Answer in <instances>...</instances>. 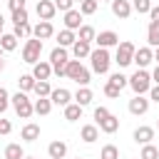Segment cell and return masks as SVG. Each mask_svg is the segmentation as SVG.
Here are the masks:
<instances>
[{
    "instance_id": "1",
    "label": "cell",
    "mask_w": 159,
    "mask_h": 159,
    "mask_svg": "<svg viewBox=\"0 0 159 159\" xmlns=\"http://www.w3.org/2000/svg\"><path fill=\"white\" fill-rule=\"evenodd\" d=\"M65 77L72 80V82H77L80 87H87L92 75H89V70H87L80 60H67V65H65Z\"/></svg>"
},
{
    "instance_id": "2",
    "label": "cell",
    "mask_w": 159,
    "mask_h": 159,
    "mask_svg": "<svg viewBox=\"0 0 159 159\" xmlns=\"http://www.w3.org/2000/svg\"><path fill=\"white\" fill-rule=\"evenodd\" d=\"M89 65H92V72L97 75H107L109 72V65H112V57H109V50L107 47H97L89 52Z\"/></svg>"
},
{
    "instance_id": "3",
    "label": "cell",
    "mask_w": 159,
    "mask_h": 159,
    "mask_svg": "<svg viewBox=\"0 0 159 159\" xmlns=\"http://www.w3.org/2000/svg\"><path fill=\"white\" fill-rule=\"evenodd\" d=\"M127 87H132L134 94H144V92H149V87H152V75H149L144 67H137V72L129 77Z\"/></svg>"
},
{
    "instance_id": "4",
    "label": "cell",
    "mask_w": 159,
    "mask_h": 159,
    "mask_svg": "<svg viewBox=\"0 0 159 159\" xmlns=\"http://www.w3.org/2000/svg\"><path fill=\"white\" fill-rule=\"evenodd\" d=\"M10 104L15 107V114H17L20 119H30V117L35 114V107H32V102L27 99V92L12 94V97H10Z\"/></svg>"
},
{
    "instance_id": "5",
    "label": "cell",
    "mask_w": 159,
    "mask_h": 159,
    "mask_svg": "<svg viewBox=\"0 0 159 159\" xmlns=\"http://www.w3.org/2000/svg\"><path fill=\"white\" fill-rule=\"evenodd\" d=\"M40 55H42V40H37V37H27L25 45H22V62L35 65V62L40 60Z\"/></svg>"
},
{
    "instance_id": "6",
    "label": "cell",
    "mask_w": 159,
    "mask_h": 159,
    "mask_svg": "<svg viewBox=\"0 0 159 159\" xmlns=\"http://www.w3.org/2000/svg\"><path fill=\"white\" fill-rule=\"evenodd\" d=\"M134 42H129V40H122L119 45H117V52H114V62L119 65V67H127V65H132V60H134Z\"/></svg>"
},
{
    "instance_id": "7",
    "label": "cell",
    "mask_w": 159,
    "mask_h": 159,
    "mask_svg": "<svg viewBox=\"0 0 159 159\" xmlns=\"http://www.w3.org/2000/svg\"><path fill=\"white\" fill-rule=\"evenodd\" d=\"M94 42H97V47H117L119 45V35L114 32V30H102L99 35H94Z\"/></svg>"
},
{
    "instance_id": "8",
    "label": "cell",
    "mask_w": 159,
    "mask_h": 159,
    "mask_svg": "<svg viewBox=\"0 0 159 159\" xmlns=\"http://www.w3.org/2000/svg\"><path fill=\"white\" fill-rule=\"evenodd\" d=\"M129 112H132L134 117L147 114V112H149V99H147L144 94H134V97L129 99Z\"/></svg>"
},
{
    "instance_id": "9",
    "label": "cell",
    "mask_w": 159,
    "mask_h": 159,
    "mask_svg": "<svg viewBox=\"0 0 159 159\" xmlns=\"http://www.w3.org/2000/svg\"><path fill=\"white\" fill-rule=\"evenodd\" d=\"M52 35H55V27H52L50 20H40V22L32 27V37H37V40H50Z\"/></svg>"
},
{
    "instance_id": "10",
    "label": "cell",
    "mask_w": 159,
    "mask_h": 159,
    "mask_svg": "<svg viewBox=\"0 0 159 159\" xmlns=\"http://www.w3.org/2000/svg\"><path fill=\"white\" fill-rule=\"evenodd\" d=\"M132 12H134V10H132V2H129V0H112V15H114V17L127 20Z\"/></svg>"
},
{
    "instance_id": "11",
    "label": "cell",
    "mask_w": 159,
    "mask_h": 159,
    "mask_svg": "<svg viewBox=\"0 0 159 159\" xmlns=\"http://www.w3.org/2000/svg\"><path fill=\"white\" fill-rule=\"evenodd\" d=\"M132 62H137V67L152 65V62H154V50H152V47H139V50H134V60H132Z\"/></svg>"
},
{
    "instance_id": "12",
    "label": "cell",
    "mask_w": 159,
    "mask_h": 159,
    "mask_svg": "<svg viewBox=\"0 0 159 159\" xmlns=\"http://www.w3.org/2000/svg\"><path fill=\"white\" fill-rule=\"evenodd\" d=\"M50 102H52V104H60V107H67V104L72 102V92L65 89V87H57V89L50 92Z\"/></svg>"
},
{
    "instance_id": "13",
    "label": "cell",
    "mask_w": 159,
    "mask_h": 159,
    "mask_svg": "<svg viewBox=\"0 0 159 159\" xmlns=\"http://www.w3.org/2000/svg\"><path fill=\"white\" fill-rule=\"evenodd\" d=\"M37 15H40V20H52L55 17V12H57V7H55V2L52 0H37Z\"/></svg>"
},
{
    "instance_id": "14",
    "label": "cell",
    "mask_w": 159,
    "mask_h": 159,
    "mask_svg": "<svg viewBox=\"0 0 159 159\" xmlns=\"http://www.w3.org/2000/svg\"><path fill=\"white\" fill-rule=\"evenodd\" d=\"M32 77H35V80H50V77H52V65L45 62V60H37V62L32 65Z\"/></svg>"
},
{
    "instance_id": "15",
    "label": "cell",
    "mask_w": 159,
    "mask_h": 159,
    "mask_svg": "<svg viewBox=\"0 0 159 159\" xmlns=\"http://www.w3.org/2000/svg\"><path fill=\"white\" fill-rule=\"evenodd\" d=\"M80 139H82L84 144L97 142V139H99V127H97V124H84V127L80 129Z\"/></svg>"
},
{
    "instance_id": "16",
    "label": "cell",
    "mask_w": 159,
    "mask_h": 159,
    "mask_svg": "<svg viewBox=\"0 0 159 159\" xmlns=\"http://www.w3.org/2000/svg\"><path fill=\"white\" fill-rule=\"evenodd\" d=\"M132 137H134V142H137V144H149V142L154 139V127H144V124H142V127H137V129H134V134H132Z\"/></svg>"
},
{
    "instance_id": "17",
    "label": "cell",
    "mask_w": 159,
    "mask_h": 159,
    "mask_svg": "<svg viewBox=\"0 0 159 159\" xmlns=\"http://www.w3.org/2000/svg\"><path fill=\"white\" fill-rule=\"evenodd\" d=\"M47 154H50V159H65L67 157V144L62 139H55V142H50Z\"/></svg>"
},
{
    "instance_id": "18",
    "label": "cell",
    "mask_w": 159,
    "mask_h": 159,
    "mask_svg": "<svg viewBox=\"0 0 159 159\" xmlns=\"http://www.w3.org/2000/svg\"><path fill=\"white\" fill-rule=\"evenodd\" d=\"M80 25H82V12L80 10H67L65 12V27L67 30H80Z\"/></svg>"
},
{
    "instance_id": "19",
    "label": "cell",
    "mask_w": 159,
    "mask_h": 159,
    "mask_svg": "<svg viewBox=\"0 0 159 159\" xmlns=\"http://www.w3.org/2000/svg\"><path fill=\"white\" fill-rule=\"evenodd\" d=\"M89 52H92V42H84V40H75V42H72V55H75V60L89 57Z\"/></svg>"
},
{
    "instance_id": "20",
    "label": "cell",
    "mask_w": 159,
    "mask_h": 159,
    "mask_svg": "<svg viewBox=\"0 0 159 159\" xmlns=\"http://www.w3.org/2000/svg\"><path fill=\"white\" fill-rule=\"evenodd\" d=\"M97 127H99V132H104V134H114V132L119 129V119H117V117L109 112V114H107V117H104V119H102Z\"/></svg>"
},
{
    "instance_id": "21",
    "label": "cell",
    "mask_w": 159,
    "mask_h": 159,
    "mask_svg": "<svg viewBox=\"0 0 159 159\" xmlns=\"http://www.w3.org/2000/svg\"><path fill=\"white\" fill-rule=\"evenodd\" d=\"M20 139H25V142H37V139H40V124L27 122V124L22 127V132H20Z\"/></svg>"
},
{
    "instance_id": "22",
    "label": "cell",
    "mask_w": 159,
    "mask_h": 159,
    "mask_svg": "<svg viewBox=\"0 0 159 159\" xmlns=\"http://www.w3.org/2000/svg\"><path fill=\"white\" fill-rule=\"evenodd\" d=\"M67 60H70V55H67V47H55L52 52H50V65H67Z\"/></svg>"
},
{
    "instance_id": "23",
    "label": "cell",
    "mask_w": 159,
    "mask_h": 159,
    "mask_svg": "<svg viewBox=\"0 0 159 159\" xmlns=\"http://www.w3.org/2000/svg\"><path fill=\"white\" fill-rule=\"evenodd\" d=\"M75 40H77L75 30H67V27H65V30H60V32H57V45H60V47H72V42H75Z\"/></svg>"
},
{
    "instance_id": "24",
    "label": "cell",
    "mask_w": 159,
    "mask_h": 159,
    "mask_svg": "<svg viewBox=\"0 0 159 159\" xmlns=\"http://www.w3.org/2000/svg\"><path fill=\"white\" fill-rule=\"evenodd\" d=\"M32 107H35V114H40V117H47V114L52 112V102H50V97H37V102H35Z\"/></svg>"
},
{
    "instance_id": "25",
    "label": "cell",
    "mask_w": 159,
    "mask_h": 159,
    "mask_svg": "<svg viewBox=\"0 0 159 159\" xmlns=\"http://www.w3.org/2000/svg\"><path fill=\"white\" fill-rule=\"evenodd\" d=\"M72 97H75V102H77L80 107H87V104L92 102V89H89V87H80Z\"/></svg>"
},
{
    "instance_id": "26",
    "label": "cell",
    "mask_w": 159,
    "mask_h": 159,
    "mask_svg": "<svg viewBox=\"0 0 159 159\" xmlns=\"http://www.w3.org/2000/svg\"><path fill=\"white\" fill-rule=\"evenodd\" d=\"M80 117H82V107H80L77 102H70V104L65 107V119H67V122H77Z\"/></svg>"
},
{
    "instance_id": "27",
    "label": "cell",
    "mask_w": 159,
    "mask_h": 159,
    "mask_svg": "<svg viewBox=\"0 0 159 159\" xmlns=\"http://www.w3.org/2000/svg\"><path fill=\"white\" fill-rule=\"evenodd\" d=\"M0 47H2L5 52H12V50L17 47V37H15L12 32H2V35H0Z\"/></svg>"
},
{
    "instance_id": "28",
    "label": "cell",
    "mask_w": 159,
    "mask_h": 159,
    "mask_svg": "<svg viewBox=\"0 0 159 159\" xmlns=\"http://www.w3.org/2000/svg\"><path fill=\"white\" fill-rule=\"evenodd\" d=\"M147 42H149V47H159V22H149V27H147Z\"/></svg>"
},
{
    "instance_id": "29",
    "label": "cell",
    "mask_w": 159,
    "mask_h": 159,
    "mask_svg": "<svg viewBox=\"0 0 159 159\" xmlns=\"http://www.w3.org/2000/svg\"><path fill=\"white\" fill-rule=\"evenodd\" d=\"M12 35H15L17 40H27V37H32V25H30V22H20V25H15Z\"/></svg>"
},
{
    "instance_id": "30",
    "label": "cell",
    "mask_w": 159,
    "mask_h": 159,
    "mask_svg": "<svg viewBox=\"0 0 159 159\" xmlns=\"http://www.w3.org/2000/svg\"><path fill=\"white\" fill-rule=\"evenodd\" d=\"M35 77H32V72L30 75H20L17 77V87H20V92H32V87H35Z\"/></svg>"
},
{
    "instance_id": "31",
    "label": "cell",
    "mask_w": 159,
    "mask_h": 159,
    "mask_svg": "<svg viewBox=\"0 0 159 159\" xmlns=\"http://www.w3.org/2000/svg\"><path fill=\"white\" fill-rule=\"evenodd\" d=\"M94 27L92 25H80V30H77V40H84V42H94Z\"/></svg>"
},
{
    "instance_id": "32",
    "label": "cell",
    "mask_w": 159,
    "mask_h": 159,
    "mask_svg": "<svg viewBox=\"0 0 159 159\" xmlns=\"http://www.w3.org/2000/svg\"><path fill=\"white\" fill-rule=\"evenodd\" d=\"M22 157H25V152H22V147L17 142H12V144L5 147V159H22Z\"/></svg>"
},
{
    "instance_id": "33",
    "label": "cell",
    "mask_w": 159,
    "mask_h": 159,
    "mask_svg": "<svg viewBox=\"0 0 159 159\" xmlns=\"http://www.w3.org/2000/svg\"><path fill=\"white\" fill-rule=\"evenodd\" d=\"M32 92H35L37 97H50L52 87H50V82H47V80H37V82H35V87H32Z\"/></svg>"
},
{
    "instance_id": "34",
    "label": "cell",
    "mask_w": 159,
    "mask_h": 159,
    "mask_svg": "<svg viewBox=\"0 0 159 159\" xmlns=\"http://www.w3.org/2000/svg\"><path fill=\"white\" fill-rule=\"evenodd\" d=\"M139 159H159V149L149 142V144H142V152H139Z\"/></svg>"
},
{
    "instance_id": "35",
    "label": "cell",
    "mask_w": 159,
    "mask_h": 159,
    "mask_svg": "<svg viewBox=\"0 0 159 159\" xmlns=\"http://www.w3.org/2000/svg\"><path fill=\"white\" fill-rule=\"evenodd\" d=\"M97 7H99V0H82L80 2V12L82 15H94Z\"/></svg>"
},
{
    "instance_id": "36",
    "label": "cell",
    "mask_w": 159,
    "mask_h": 159,
    "mask_svg": "<svg viewBox=\"0 0 159 159\" xmlns=\"http://www.w3.org/2000/svg\"><path fill=\"white\" fill-rule=\"evenodd\" d=\"M99 159H119V149L114 144H104L99 152Z\"/></svg>"
},
{
    "instance_id": "37",
    "label": "cell",
    "mask_w": 159,
    "mask_h": 159,
    "mask_svg": "<svg viewBox=\"0 0 159 159\" xmlns=\"http://www.w3.org/2000/svg\"><path fill=\"white\" fill-rule=\"evenodd\" d=\"M132 10L139 12V15H144V12L152 10V0H134V2H132Z\"/></svg>"
},
{
    "instance_id": "38",
    "label": "cell",
    "mask_w": 159,
    "mask_h": 159,
    "mask_svg": "<svg viewBox=\"0 0 159 159\" xmlns=\"http://www.w3.org/2000/svg\"><path fill=\"white\" fill-rule=\"evenodd\" d=\"M104 94H107L109 99H117V97L122 94V89H119L114 82H109V80H107V84H104Z\"/></svg>"
},
{
    "instance_id": "39",
    "label": "cell",
    "mask_w": 159,
    "mask_h": 159,
    "mask_svg": "<svg viewBox=\"0 0 159 159\" xmlns=\"http://www.w3.org/2000/svg\"><path fill=\"white\" fill-rule=\"evenodd\" d=\"M109 82H114L119 89H124V87H127V82H129V77H124L122 72H114V75H109Z\"/></svg>"
},
{
    "instance_id": "40",
    "label": "cell",
    "mask_w": 159,
    "mask_h": 159,
    "mask_svg": "<svg viewBox=\"0 0 159 159\" xmlns=\"http://www.w3.org/2000/svg\"><path fill=\"white\" fill-rule=\"evenodd\" d=\"M10 107V92L5 89V87H0V117H2V112Z\"/></svg>"
},
{
    "instance_id": "41",
    "label": "cell",
    "mask_w": 159,
    "mask_h": 159,
    "mask_svg": "<svg viewBox=\"0 0 159 159\" xmlns=\"http://www.w3.org/2000/svg\"><path fill=\"white\" fill-rule=\"evenodd\" d=\"M12 22H15V25L27 22V7H22V10H12Z\"/></svg>"
},
{
    "instance_id": "42",
    "label": "cell",
    "mask_w": 159,
    "mask_h": 159,
    "mask_svg": "<svg viewBox=\"0 0 159 159\" xmlns=\"http://www.w3.org/2000/svg\"><path fill=\"white\" fill-rule=\"evenodd\" d=\"M55 2V7L60 10V12H67V10H72V2L75 0H52Z\"/></svg>"
},
{
    "instance_id": "43",
    "label": "cell",
    "mask_w": 159,
    "mask_h": 159,
    "mask_svg": "<svg viewBox=\"0 0 159 159\" xmlns=\"http://www.w3.org/2000/svg\"><path fill=\"white\" fill-rule=\"evenodd\" d=\"M10 132H12V124H10V119L0 117V134H2V137H7Z\"/></svg>"
},
{
    "instance_id": "44",
    "label": "cell",
    "mask_w": 159,
    "mask_h": 159,
    "mask_svg": "<svg viewBox=\"0 0 159 159\" xmlns=\"http://www.w3.org/2000/svg\"><path fill=\"white\" fill-rule=\"evenodd\" d=\"M107 114H109V109H107V107H97V109H94V122L99 124V122H102Z\"/></svg>"
},
{
    "instance_id": "45",
    "label": "cell",
    "mask_w": 159,
    "mask_h": 159,
    "mask_svg": "<svg viewBox=\"0 0 159 159\" xmlns=\"http://www.w3.org/2000/svg\"><path fill=\"white\" fill-rule=\"evenodd\" d=\"M149 102H157L159 104V84H152L149 87Z\"/></svg>"
},
{
    "instance_id": "46",
    "label": "cell",
    "mask_w": 159,
    "mask_h": 159,
    "mask_svg": "<svg viewBox=\"0 0 159 159\" xmlns=\"http://www.w3.org/2000/svg\"><path fill=\"white\" fill-rule=\"evenodd\" d=\"M7 7H10V12L12 10H22L25 7V0H7Z\"/></svg>"
},
{
    "instance_id": "47",
    "label": "cell",
    "mask_w": 159,
    "mask_h": 159,
    "mask_svg": "<svg viewBox=\"0 0 159 159\" xmlns=\"http://www.w3.org/2000/svg\"><path fill=\"white\" fill-rule=\"evenodd\" d=\"M147 15L152 17V22H159V5H152V10H149Z\"/></svg>"
},
{
    "instance_id": "48",
    "label": "cell",
    "mask_w": 159,
    "mask_h": 159,
    "mask_svg": "<svg viewBox=\"0 0 159 159\" xmlns=\"http://www.w3.org/2000/svg\"><path fill=\"white\" fill-rule=\"evenodd\" d=\"M149 75H152V82H154V84H159V65H157V67H154Z\"/></svg>"
},
{
    "instance_id": "49",
    "label": "cell",
    "mask_w": 159,
    "mask_h": 159,
    "mask_svg": "<svg viewBox=\"0 0 159 159\" xmlns=\"http://www.w3.org/2000/svg\"><path fill=\"white\" fill-rule=\"evenodd\" d=\"M154 62L159 65V47H154Z\"/></svg>"
},
{
    "instance_id": "50",
    "label": "cell",
    "mask_w": 159,
    "mask_h": 159,
    "mask_svg": "<svg viewBox=\"0 0 159 159\" xmlns=\"http://www.w3.org/2000/svg\"><path fill=\"white\" fill-rule=\"evenodd\" d=\"M2 70H5V62H2V57H0V72H2Z\"/></svg>"
},
{
    "instance_id": "51",
    "label": "cell",
    "mask_w": 159,
    "mask_h": 159,
    "mask_svg": "<svg viewBox=\"0 0 159 159\" xmlns=\"http://www.w3.org/2000/svg\"><path fill=\"white\" fill-rule=\"evenodd\" d=\"M0 22H2V25H5V17H2V12H0Z\"/></svg>"
},
{
    "instance_id": "52",
    "label": "cell",
    "mask_w": 159,
    "mask_h": 159,
    "mask_svg": "<svg viewBox=\"0 0 159 159\" xmlns=\"http://www.w3.org/2000/svg\"><path fill=\"white\" fill-rule=\"evenodd\" d=\"M2 52H5V50H2V47H0V57H2Z\"/></svg>"
},
{
    "instance_id": "53",
    "label": "cell",
    "mask_w": 159,
    "mask_h": 159,
    "mask_svg": "<svg viewBox=\"0 0 159 159\" xmlns=\"http://www.w3.org/2000/svg\"><path fill=\"white\" fill-rule=\"evenodd\" d=\"M0 35H2V22H0Z\"/></svg>"
},
{
    "instance_id": "54",
    "label": "cell",
    "mask_w": 159,
    "mask_h": 159,
    "mask_svg": "<svg viewBox=\"0 0 159 159\" xmlns=\"http://www.w3.org/2000/svg\"><path fill=\"white\" fill-rule=\"evenodd\" d=\"M22 159H35V157H22Z\"/></svg>"
},
{
    "instance_id": "55",
    "label": "cell",
    "mask_w": 159,
    "mask_h": 159,
    "mask_svg": "<svg viewBox=\"0 0 159 159\" xmlns=\"http://www.w3.org/2000/svg\"><path fill=\"white\" fill-rule=\"evenodd\" d=\"M75 2H82V0H75Z\"/></svg>"
},
{
    "instance_id": "56",
    "label": "cell",
    "mask_w": 159,
    "mask_h": 159,
    "mask_svg": "<svg viewBox=\"0 0 159 159\" xmlns=\"http://www.w3.org/2000/svg\"><path fill=\"white\" fill-rule=\"evenodd\" d=\"M157 127H159V119H157Z\"/></svg>"
},
{
    "instance_id": "57",
    "label": "cell",
    "mask_w": 159,
    "mask_h": 159,
    "mask_svg": "<svg viewBox=\"0 0 159 159\" xmlns=\"http://www.w3.org/2000/svg\"><path fill=\"white\" fill-rule=\"evenodd\" d=\"M107 2H112V0H107Z\"/></svg>"
},
{
    "instance_id": "58",
    "label": "cell",
    "mask_w": 159,
    "mask_h": 159,
    "mask_svg": "<svg viewBox=\"0 0 159 159\" xmlns=\"http://www.w3.org/2000/svg\"><path fill=\"white\" fill-rule=\"evenodd\" d=\"M77 159H80V157H77Z\"/></svg>"
}]
</instances>
